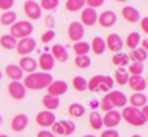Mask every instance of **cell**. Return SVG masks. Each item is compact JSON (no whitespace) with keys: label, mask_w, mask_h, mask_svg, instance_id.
<instances>
[{"label":"cell","mask_w":148,"mask_h":137,"mask_svg":"<svg viewBox=\"0 0 148 137\" xmlns=\"http://www.w3.org/2000/svg\"><path fill=\"white\" fill-rule=\"evenodd\" d=\"M53 81V78L49 73H31L23 78V87L26 89H31V91H40L44 89Z\"/></svg>","instance_id":"obj_1"},{"label":"cell","mask_w":148,"mask_h":137,"mask_svg":"<svg viewBox=\"0 0 148 137\" xmlns=\"http://www.w3.org/2000/svg\"><path fill=\"white\" fill-rule=\"evenodd\" d=\"M127 105V97L125 96V93L121 91H110L105 94L101 98L99 104V107L103 111L108 113L110 110H116L120 107H125Z\"/></svg>","instance_id":"obj_2"},{"label":"cell","mask_w":148,"mask_h":137,"mask_svg":"<svg viewBox=\"0 0 148 137\" xmlns=\"http://www.w3.org/2000/svg\"><path fill=\"white\" fill-rule=\"evenodd\" d=\"M114 85V80L109 75H95L87 81V89L90 92H110Z\"/></svg>","instance_id":"obj_3"},{"label":"cell","mask_w":148,"mask_h":137,"mask_svg":"<svg viewBox=\"0 0 148 137\" xmlns=\"http://www.w3.org/2000/svg\"><path fill=\"white\" fill-rule=\"evenodd\" d=\"M121 118L125 120L127 124L133 127H142L148 122V119L142 114L140 109H135L131 106H125L121 111Z\"/></svg>","instance_id":"obj_4"},{"label":"cell","mask_w":148,"mask_h":137,"mask_svg":"<svg viewBox=\"0 0 148 137\" xmlns=\"http://www.w3.org/2000/svg\"><path fill=\"white\" fill-rule=\"evenodd\" d=\"M34 31V26L29 21H17L9 28V35H12L14 39H23L29 38Z\"/></svg>","instance_id":"obj_5"},{"label":"cell","mask_w":148,"mask_h":137,"mask_svg":"<svg viewBox=\"0 0 148 137\" xmlns=\"http://www.w3.org/2000/svg\"><path fill=\"white\" fill-rule=\"evenodd\" d=\"M51 128L55 136H70L75 132V124L72 120H56Z\"/></svg>","instance_id":"obj_6"},{"label":"cell","mask_w":148,"mask_h":137,"mask_svg":"<svg viewBox=\"0 0 148 137\" xmlns=\"http://www.w3.org/2000/svg\"><path fill=\"white\" fill-rule=\"evenodd\" d=\"M35 48H36V41H35V39H33L31 36L17 40V45H16L17 53L21 54L22 57L30 54L31 52L35 51Z\"/></svg>","instance_id":"obj_7"},{"label":"cell","mask_w":148,"mask_h":137,"mask_svg":"<svg viewBox=\"0 0 148 137\" xmlns=\"http://www.w3.org/2000/svg\"><path fill=\"white\" fill-rule=\"evenodd\" d=\"M35 122L39 127H52L56 122V115L55 113L48 111V110H43V111H39L35 117Z\"/></svg>","instance_id":"obj_8"},{"label":"cell","mask_w":148,"mask_h":137,"mask_svg":"<svg viewBox=\"0 0 148 137\" xmlns=\"http://www.w3.org/2000/svg\"><path fill=\"white\" fill-rule=\"evenodd\" d=\"M68 36H69V39L72 41H74V43L81 41L84 36L83 25H82L81 22H78V21H73L69 25V27H68Z\"/></svg>","instance_id":"obj_9"},{"label":"cell","mask_w":148,"mask_h":137,"mask_svg":"<svg viewBox=\"0 0 148 137\" xmlns=\"http://www.w3.org/2000/svg\"><path fill=\"white\" fill-rule=\"evenodd\" d=\"M121 120H122L121 113L117 110H110L103 117V127H108V130H114V127L120 124Z\"/></svg>","instance_id":"obj_10"},{"label":"cell","mask_w":148,"mask_h":137,"mask_svg":"<svg viewBox=\"0 0 148 137\" xmlns=\"http://www.w3.org/2000/svg\"><path fill=\"white\" fill-rule=\"evenodd\" d=\"M23 12H25V14L33 21H36L42 17L40 7H39L38 3L33 1V0H27V1L23 3Z\"/></svg>","instance_id":"obj_11"},{"label":"cell","mask_w":148,"mask_h":137,"mask_svg":"<svg viewBox=\"0 0 148 137\" xmlns=\"http://www.w3.org/2000/svg\"><path fill=\"white\" fill-rule=\"evenodd\" d=\"M97 22H99V25L101 27L110 28L117 22V14L113 10H104L100 14H97Z\"/></svg>","instance_id":"obj_12"},{"label":"cell","mask_w":148,"mask_h":137,"mask_svg":"<svg viewBox=\"0 0 148 137\" xmlns=\"http://www.w3.org/2000/svg\"><path fill=\"white\" fill-rule=\"evenodd\" d=\"M68 83L65 80H53L48 87H47V94H51V96L59 97L62 96L68 92Z\"/></svg>","instance_id":"obj_13"},{"label":"cell","mask_w":148,"mask_h":137,"mask_svg":"<svg viewBox=\"0 0 148 137\" xmlns=\"http://www.w3.org/2000/svg\"><path fill=\"white\" fill-rule=\"evenodd\" d=\"M105 47L113 53H120L123 48V40L118 34H109L105 40Z\"/></svg>","instance_id":"obj_14"},{"label":"cell","mask_w":148,"mask_h":137,"mask_svg":"<svg viewBox=\"0 0 148 137\" xmlns=\"http://www.w3.org/2000/svg\"><path fill=\"white\" fill-rule=\"evenodd\" d=\"M8 93L14 100H23L26 97V88L21 81H10L8 84Z\"/></svg>","instance_id":"obj_15"},{"label":"cell","mask_w":148,"mask_h":137,"mask_svg":"<svg viewBox=\"0 0 148 137\" xmlns=\"http://www.w3.org/2000/svg\"><path fill=\"white\" fill-rule=\"evenodd\" d=\"M121 14H122V17L130 23L139 22L142 18V14H140V12H139V9H136V8L133 7V5H126V7H123L122 10H121Z\"/></svg>","instance_id":"obj_16"},{"label":"cell","mask_w":148,"mask_h":137,"mask_svg":"<svg viewBox=\"0 0 148 137\" xmlns=\"http://www.w3.org/2000/svg\"><path fill=\"white\" fill-rule=\"evenodd\" d=\"M97 22V13L95 9L91 8H83L81 13V23L87 27H91Z\"/></svg>","instance_id":"obj_17"},{"label":"cell","mask_w":148,"mask_h":137,"mask_svg":"<svg viewBox=\"0 0 148 137\" xmlns=\"http://www.w3.org/2000/svg\"><path fill=\"white\" fill-rule=\"evenodd\" d=\"M127 84L133 91H135V93H143V91L147 88V81L142 75H130Z\"/></svg>","instance_id":"obj_18"},{"label":"cell","mask_w":148,"mask_h":137,"mask_svg":"<svg viewBox=\"0 0 148 137\" xmlns=\"http://www.w3.org/2000/svg\"><path fill=\"white\" fill-rule=\"evenodd\" d=\"M18 67L22 70V73H35V70L38 68V64H36V60L30 56H25L21 57L20 61H18Z\"/></svg>","instance_id":"obj_19"},{"label":"cell","mask_w":148,"mask_h":137,"mask_svg":"<svg viewBox=\"0 0 148 137\" xmlns=\"http://www.w3.org/2000/svg\"><path fill=\"white\" fill-rule=\"evenodd\" d=\"M29 125V117L26 114H17L10 122V128L14 132H22Z\"/></svg>","instance_id":"obj_20"},{"label":"cell","mask_w":148,"mask_h":137,"mask_svg":"<svg viewBox=\"0 0 148 137\" xmlns=\"http://www.w3.org/2000/svg\"><path fill=\"white\" fill-rule=\"evenodd\" d=\"M36 64H38V67H40L42 73H48L55 66V60L51 56V53H42Z\"/></svg>","instance_id":"obj_21"},{"label":"cell","mask_w":148,"mask_h":137,"mask_svg":"<svg viewBox=\"0 0 148 137\" xmlns=\"http://www.w3.org/2000/svg\"><path fill=\"white\" fill-rule=\"evenodd\" d=\"M51 56L59 62H66L69 60V52L61 44H55L51 48Z\"/></svg>","instance_id":"obj_22"},{"label":"cell","mask_w":148,"mask_h":137,"mask_svg":"<svg viewBox=\"0 0 148 137\" xmlns=\"http://www.w3.org/2000/svg\"><path fill=\"white\" fill-rule=\"evenodd\" d=\"M107 49L105 47V40L101 38V36H94L92 38V41L90 43V51H92L96 56H100L103 54Z\"/></svg>","instance_id":"obj_23"},{"label":"cell","mask_w":148,"mask_h":137,"mask_svg":"<svg viewBox=\"0 0 148 137\" xmlns=\"http://www.w3.org/2000/svg\"><path fill=\"white\" fill-rule=\"evenodd\" d=\"M5 75L10 79V81H20L23 78V73L18 65H8L5 67Z\"/></svg>","instance_id":"obj_24"},{"label":"cell","mask_w":148,"mask_h":137,"mask_svg":"<svg viewBox=\"0 0 148 137\" xmlns=\"http://www.w3.org/2000/svg\"><path fill=\"white\" fill-rule=\"evenodd\" d=\"M148 102V98L144 93H133L129 98V104L131 107L135 109H142L143 106H146Z\"/></svg>","instance_id":"obj_25"},{"label":"cell","mask_w":148,"mask_h":137,"mask_svg":"<svg viewBox=\"0 0 148 137\" xmlns=\"http://www.w3.org/2000/svg\"><path fill=\"white\" fill-rule=\"evenodd\" d=\"M42 102H43V106L46 107V110L52 111V113L59 109V106H60V98L59 97L51 96V94H46L43 97V100H42Z\"/></svg>","instance_id":"obj_26"},{"label":"cell","mask_w":148,"mask_h":137,"mask_svg":"<svg viewBox=\"0 0 148 137\" xmlns=\"http://www.w3.org/2000/svg\"><path fill=\"white\" fill-rule=\"evenodd\" d=\"M148 57V51L138 47L136 49H133L130 51V54H129V60H131L133 62H139V64H143Z\"/></svg>","instance_id":"obj_27"},{"label":"cell","mask_w":148,"mask_h":137,"mask_svg":"<svg viewBox=\"0 0 148 137\" xmlns=\"http://www.w3.org/2000/svg\"><path fill=\"white\" fill-rule=\"evenodd\" d=\"M88 123L90 127L95 131H99L103 128V117L96 111V110H92L88 115Z\"/></svg>","instance_id":"obj_28"},{"label":"cell","mask_w":148,"mask_h":137,"mask_svg":"<svg viewBox=\"0 0 148 137\" xmlns=\"http://www.w3.org/2000/svg\"><path fill=\"white\" fill-rule=\"evenodd\" d=\"M140 41H142L140 34L136 33V31H133V33H130L127 35L125 43H126V47H127L130 51H133V49H136L139 45H140Z\"/></svg>","instance_id":"obj_29"},{"label":"cell","mask_w":148,"mask_h":137,"mask_svg":"<svg viewBox=\"0 0 148 137\" xmlns=\"http://www.w3.org/2000/svg\"><path fill=\"white\" fill-rule=\"evenodd\" d=\"M129 78H130V75H129L127 70H126L125 67H118L114 73V79H113V80H114L118 85H125V84H127Z\"/></svg>","instance_id":"obj_30"},{"label":"cell","mask_w":148,"mask_h":137,"mask_svg":"<svg viewBox=\"0 0 148 137\" xmlns=\"http://www.w3.org/2000/svg\"><path fill=\"white\" fill-rule=\"evenodd\" d=\"M14 22H17V13L14 10H8L1 13L0 16V23L3 26H12Z\"/></svg>","instance_id":"obj_31"},{"label":"cell","mask_w":148,"mask_h":137,"mask_svg":"<svg viewBox=\"0 0 148 137\" xmlns=\"http://www.w3.org/2000/svg\"><path fill=\"white\" fill-rule=\"evenodd\" d=\"M68 111H69L70 117L81 118V117H83L84 113H86V107H84L82 104H79V102H73V104H70Z\"/></svg>","instance_id":"obj_32"},{"label":"cell","mask_w":148,"mask_h":137,"mask_svg":"<svg viewBox=\"0 0 148 137\" xmlns=\"http://www.w3.org/2000/svg\"><path fill=\"white\" fill-rule=\"evenodd\" d=\"M0 45L1 48L7 49V51H10V49H16V45H17V39H14L12 35H3L0 36Z\"/></svg>","instance_id":"obj_33"},{"label":"cell","mask_w":148,"mask_h":137,"mask_svg":"<svg viewBox=\"0 0 148 137\" xmlns=\"http://www.w3.org/2000/svg\"><path fill=\"white\" fill-rule=\"evenodd\" d=\"M129 62H130L129 56L125 53H121V52L113 54V57H112V64L117 67H126L129 65Z\"/></svg>","instance_id":"obj_34"},{"label":"cell","mask_w":148,"mask_h":137,"mask_svg":"<svg viewBox=\"0 0 148 137\" xmlns=\"http://www.w3.org/2000/svg\"><path fill=\"white\" fill-rule=\"evenodd\" d=\"M73 51L75 52L77 56H87L90 52V43H87V41H78V43H75L73 45Z\"/></svg>","instance_id":"obj_35"},{"label":"cell","mask_w":148,"mask_h":137,"mask_svg":"<svg viewBox=\"0 0 148 137\" xmlns=\"http://www.w3.org/2000/svg\"><path fill=\"white\" fill-rule=\"evenodd\" d=\"M86 7L84 0H66L65 1V9L69 12H78Z\"/></svg>","instance_id":"obj_36"},{"label":"cell","mask_w":148,"mask_h":137,"mask_svg":"<svg viewBox=\"0 0 148 137\" xmlns=\"http://www.w3.org/2000/svg\"><path fill=\"white\" fill-rule=\"evenodd\" d=\"M72 85L75 91L78 92H84L87 89V80L82 76H74L72 80Z\"/></svg>","instance_id":"obj_37"},{"label":"cell","mask_w":148,"mask_h":137,"mask_svg":"<svg viewBox=\"0 0 148 137\" xmlns=\"http://www.w3.org/2000/svg\"><path fill=\"white\" fill-rule=\"evenodd\" d=\"M74 64L78 68H88L91 66V58L88 56H77Z\"/></svg>","instance_id":"obj_38"},{"label":"cell","mask_w":148,"mask_h":137,"mask_svg":"<svg viewBox=\"0 0 148 137\" xmlns=\"http://www.w3.org/2000/svg\"><path fill=\"white\" fill-rule=\"evenodd\" d=\"M40 9L44 10H55L57 7H59L60 1L59 0H42V1L38 3Z\"/></svg>","instance_id":"obj_39"},{"label":"cell","mask_w":148,"mask_h":137,"mask_svg":"<svg viewBox=\"0 0 148 137\" xmlns=\"http://www.w3.org/2000/svg\"><path fill=\"white\" fill-rule=\"evenodd\" d=\"M143 71H144V64H139V62H133L127 67L129 75H142Z\"/></svg>","instance_id":"obj_40"},{"label":"cell","mask_w":148,"mask_h":137,"mask_svg":"<svg viewBox=\"0 0 148 137\" xmlns=\"http://www.w3.org/2000/svg\"><path fill=\"white\" fill-rule=\"evenodd\" d=\"M55 36H56L55 30H47L44 34H42L40 40H42V43H43V44H48V43H51V41L53 40Z\"/></svg>","instance_id":"obj_41"},{"label":"cell","mask_w":148,"mask_h":137,"mask_svg":"<svg viewBox=\"0 0 148 137\" xmlns=\"http://www.w3.org/2000/svg\"><path fill=\"white\" fill-rule=\"evenodd\" d=\"M104 0H84V5H86L87 8H91V9H95L96 10V8H100L104 5Z\"/></svg>","instance_id":"obj_42"},{"label":"cell","mask_w":148,"mask_h":137,"mask_svg":"<svg viewBox=\"0 0 148 137\" xmlns=\"http://www.w3.org/2000/svg\"><path fill=\"white\" fill-rule=\"evenodd\" d=\"M13 5H14V0H0V9L4 10V12L10 10Z\"/></svg>","instance_id":"obj_43"},{"label":"cell","mask_w":148,"mask_h":137,"mask_svg":"<svg viewBox=\"0 0 148 137\" xmlns=\"http://www.w3.org/2000/svg\"><path fill=\"white\" fill-rule=\"evenodd\" d=\"M100 137H120V133H118V131L116 130H105L101 132V135Z\"/></svg>","instance_id":"obj_44"},{"label":"cell","mask_w":148,"mask_h":137,"mask_svg":"<svg viewBox=\"0 0 148 137\" xmlns=\"http://www.w3.org/2000/svg\"><path fill=\"white\" fill-rule=\"evenodd\" d=\"M44 25L48 27V30H53L55 27V17L52 14H48L46 17V20H44Z\"/></svg>","instance_id":"obj_45"},{"label":"cell","mask_w":148,"mask_h":137,"mask_svg":"<svg viewBox=\"0 0 148 137\" xmlns=\"http://www.w3.org/2000/svg\"><path fill=\"white\" fill-rule=\"evenodd\" d=\"M140 27L144 34H148V17H142L140 18Z\"/></svg>","instance_id":"obj_46"},{"label":"cell","mask_w":148,"mask_h":137,"mask_svg":"<svg viewBox=\"0 0 148 137\" xmlns=\"http://www.w3.org/2000/svg\"><path fill=\"white\" fill-rule=\"evenodd\" d=\"M36 137H56V136L48 130H42L36 133Z\"/></svg>","instance_id":"obj_47"},{"label":"cell","mask_w":148,"mask_h":137,"mask_svg":"<svg viewBox=\"0 0 148 137\" xmlns=\"http://www.w3.org/2000/svg\"><path fill=\"white\" fill-rule=\"evenodd\" d=\"M140 48H143V49H146V51H148V39H142V41H140Z\"/></svg>","instance_id":"obj_48"},{"label":"cell","mask_w":148,"mask_h":137,"mask_svg":"<svg viewBox=\"0 0 148 137\" xmlns=\"http://www.w3.org/2000/svg\"><path fill=\"white\" fill-rule=\"evenodd\" d=\"M140 111H142V114H143L144 117H146L147 119H148V106H147V105H146V106H143V107H142V109H140Z\"/></svg>","instance_id":"obj_49"},{"label":"cell","mask_w":148,"mask_h":137,"mask_svg":"<svg viewBox=\"0 0 148 137\" xmlns=\"http://www.w3.org/2000/svg\"><path fill=\"white\" fill-rule=\"evenodd\" d=\"M97 106H99V102H97V101H92L91 102V107H92V109H95V107H97Z\"/></svg>","instance_id":"obj_50"},{"label":"cell","mask_w":148,"mask_h":137,"mask_svg":"<svg viewBox=\"0 0 148 137\" xmlns=\"http://www.w3.org/2000/svg\"><path fill=\"white\" fill-rule=\"evenodd\" d=\"M83 137H96V136H95V135H84Z\"/></svg>","instance_id":"obj_51"},{"label":"cell","mask_w":148,"mask_h":137,"mask_svg":"<svg viewBox=\"0 0 148 137\" xmlns=\"http://www.w3.org/2000/svg\"><path fill=\"white\" fill-rule=\"evenodd\" d=\"M131 137H143V136H140V135H133Z\"/></svg>","instance_id":"obj_52"},{"label":"cell","mask_w":148,"mask_h":137,"mask_svg":"<svg viewBox=\"0 0 148 137\" xmlns=\"http://www.w3.org/2000/svg\"><path fill=\"white\" fill-rule=\"evenodd\" d=\"M0 137H9V136H7V135H0Z\"/></svg>","instance_id":"obj_53"},{"label":"cell","mask_w":148,"mask_h":137,"mask_svg":"<svg viewBox=\"0 0 148 137\" xmlns=\"http://www.w3.org/2000/svg\"><path fill=\"white\" fill-rule=\"evenodd\" d=\"M1 76H3V75H1V71H0V80H1Z\"/></svg>","instance_id":"obj_54"}]
</instances>
